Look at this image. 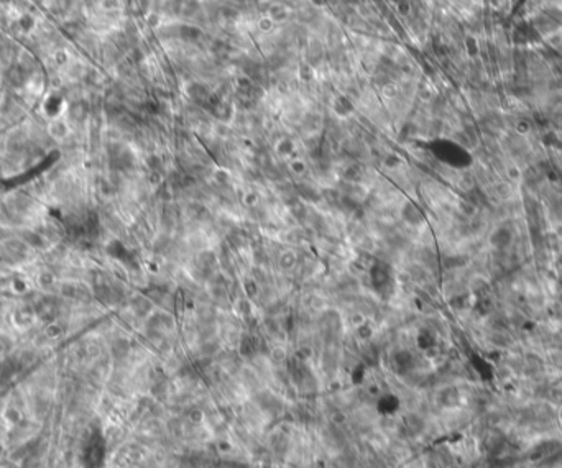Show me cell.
Listing matches in <instances>:
<instances>
[{
	"label": "cell",
	"mask_w": 562,
	"mask_h": 468,
	"mask_svg": "<svg viewBox=\"0 0 562 468\" xmlns=\"http://www.w3.org/2000/svg\"><path fill=\"white\" fill-rule=\"evenodd\" d=\"M544 247H546L549 252H552L554 255L562 252V237L556 230L544 232Z\"/></svg>",
	"instance_id": "3957f363"
},
{
	"label": "cell",
	"mask_w": 562,
	"mask_h": 468,
	"mask_svg": "<svg viewBox=\"0 0 562 468\" xmlns=\"http://www.w3.org/2000/svg\"><path fill=\"white\" fill-rule=\"evenodd\" d=\"M82 465L86 468H97L104 458V444L100 437H90L82 447Z\"/></svg>",
	"instance_id": "6da1fadb"
},
{
	"label": "cell",
	"mask_w": 562,
	"mask_h": 468,
	"mask_svg": "<svg viewBox=\"0 0 562 468\" xmlns=\"http://www.w3.org/2000/svg\"><path fill=\"white\" fill-rule=\"evenodd\" d=\"M71 123L64 115H58L53 119H48L46 133L48 137L55 141H64L71 137Z\"/></svg>",
	"instance_id": "7a4b0ae2"
}]
</instances>
